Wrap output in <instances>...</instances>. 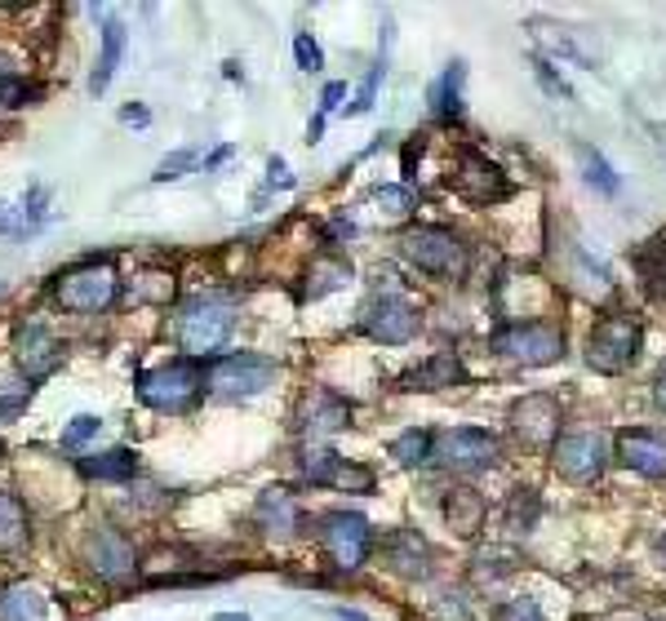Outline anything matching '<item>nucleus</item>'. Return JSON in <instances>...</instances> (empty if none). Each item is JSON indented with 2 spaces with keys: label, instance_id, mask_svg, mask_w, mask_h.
Masks as SVG:
<instances>
[{
  "label": "nucleus",
  "instance_id": "obj_39",
  "mask_svg": "<svg viewBox=\"0 0 666 621\" xmlns=\"http://www.w3.org/2000/svg\"><path fill=\"white\" fill-rule=\"evenodd\" d=\"M32 400V387L23 382H0V422H14Z\"/></svg>",
  "mask_w": 666,
  "mask_h": 621
},
{
  "label": "nucleus",
  "instance_id": "obj_23",
  "mask_svg": "<svg viewBox=\"0 0 666 621\" xmlns=\"http://www.w3.org/2000/svg\"><path fill=\"white\" fill-rule=\"evenodd\" d=\"M120 58H125V23L120 19H107L103 23V54H99V67L90 76V94H107V84L116 80L120 71Z\"/></svg>",
  "mask_w": 666,
  "mask_h": 621
},
{
  "label": "nucleus",
  "instance_id": "obj_49",
  "mask_svg": "<svg viewBox=\"0 0 666 621\" xmlns=\"http://www.w3.org/2000/svg\"><path fill=\"white\" fill-rule=\"evenodd\" d=\"M231 156H236V147H218V151H214V156L205 160V169H218V164H227Z\"/></svg>",
  "mask_w": 666,
  "mask_h": 621
},
{
  "label": "nucleus",
  "instance_id": "obj_29",
  "mask_svg": "<svg viewBox=\"0 0 666 621\" xmlns=\"http://www.w3.org/2000/svg\"><path fill=\"white\" fill-rule=\"evenodd\" d=\"M27 542V510L14 493H0V551H14Z\"/></svg>",
  "mask_w": 666,
  "mask_h": 621
},
{
  "label": "nucleus",
  "instance_id": "obj_32",
  "mask_svg": "<svg viewBox=\"0 0 666 621\" xmlns=\"http://www.w3.org/2000/svg\"><path fill=\"white\" fill-rule=\"evenodd\" d=\"M533 36H538V41H542V45H547L551 54H560V58H573V62H587V67L596 62V58H587V54H582V49L573 45V36H569L564 27H555V23H533Z\"/></svg>",
  "mask_w": 666,
  "mask_h": 621
},
{
  "label": "nucleus",
  "instance_id": "obj_18",
  "mask_svg": "<svg viewBox=\"0 0 666 621\" xmlns=\"http://www.w3.org/2000/svg\"><path fill=\"white\" fill-rule=\"evenodd\" d=\"M0 621H54V603L41 586L14 582L5 595H0Z\"/></svg>",
  "mask_w": 666,
  "mask_h": 621
},
{
  "label": "nucleus",
  "instance_id": "obj_7",
  "mask_svg": "<svg viewBox=\"0 0 666 621\" xmlns=\"http://www.w3.org/2000/svg\"><path fill=\"white\" fill-rule=\"evenodd\" d=\"M54 298L62 302V311H76V315L103 311V307L116 298V272H112V262H85V266H76V272L58 276Z\"/></svg>",
  "mask_w": 666,
  "mask_h": 621
},
{
  "label": "nucleus",
  "instance_id": "obj_35",
  "mask_svg": "<svg viewBox=\"0 0 666 621\" xmlns=\"http://www.w3.org/2000/svg\"><path fill=\"white\" fill-rule=\"evenodd\" d=\"M99 430H103V417H94V413H80V417H71V422H67V430H62V449H67V453L85 449V444H90Z\"/></svg>",
  "mask_w": 666,
  "mask_h": 621
},
{
  "label": "nucleus",
  "instance_id": "obj_8",
  "mask_svg": "<svg viewBox=\"0 0 666 621\" xmlns=\"http://www.w3.org/2000/svg\"><path fill=\"white\" fill-rule=\"evenodd\" d=\"M320 542L329 551V560L338 564L343 573H356L365 560H369V542H374V532H369V519L365 515H352V510H329L320 519Z\"/></svg>",
  "mask_w": 666,
  "mask_h": 621
},
{
  "label": "nucleus",
  "instance_id": "obj_3",
  "mask_svg": "<svg viewBox=\"0 0 666 621\" xmlns=\"http://www.w3.org/2000/svg\"><path fill=\"white\" fill-rule=\"evenodd\" d=\"M280 365L272 355H254V350H236V355H218V360L205 369V382L218 400H244V395H259L276 382Z\"/></svg>",
  "mask_w": 666,
  "mask_h": 621
},
{
  "label": "nucleus",
  "instance_id": "obj_46",
  "mask_svg": "<svg viewBox=\"0 0 666 621\" xmlns=\"http://www.w3.org/2000/svg\"><path fill=\"white\" fill-rule=\"evenodd\" d=\"M267 173H272V177H267L272 187H285V192L294 187V173H289V164H285L280 156H272V160H267Z\"/></svg>",
  "mask_w": 666,
  "mask_h": 621
},
{
  "label": "nucleus",
  "instance_id": "obj_45",
  "mask_svg": "<svg viewBox=\"0 0 666 621\" xmlns=\"http://www.w3.org/2000/svg\"><path fill=\"white\" fill-rule=\"evenodd\" d=\"M343 99H347V84H343V80H333V84H324V94H320V116H329V112H338V107H343Z\"/></svg>",
  "mask_w": 666,
  "mask_h": 621
},
{
  "label": "nucleus",
  "instance_id": "obj_34",
  "mask_svg": "<svg viewBox=\"0 0 666 621\" xmlns=\"http://www.w3.org/2000/svg\"><path fill=\"white\" fill-rule=\"evenodd\" d=\"M338 453L333 449H307L302 453V475L311 480V484H333V471H338Z\"/></svg>",
  "mask_w": 666,
  "mask_h": 621
},
{
  "label": "nucleus",
  "instance_id": "obj_19",
  "mask_svg": "<svg viewBox=\"0 0 666 621\" xmlns=\"http://www.w3.org/2000/svg\"><path fill=\"white\" fill-rule=\"evenodd\" d=\"M458 382H467L462 360L453 350H436L423 369H413L404 378V391H445V387H458Z\"/></svg>",
  "mask_w": 666,
  "mask_h": 621
},
{
  "label": "nucleus",
  "instance_id": "obj_54",
  "mask_svg": "<svg viewBox=\"0 0 666 621\" xmlns=\"http://www.w3.org/2000/svg\"><path fill=\"white\" fill-rule=\"evenodd\" d=\"M0 298H5V285H0Z\"/></svg>",
  "mask_w": 666,
  "mask_h": 621
},
{
  "label": "nucleus",
  "instance_id": "obj_25",
  "mask_svg": "<svg viewBox=\"0 0 666 621\" xmlns=\"http://www.w3.org/2000/svg\"><path fill=\"white\" fill-rule=\"evenodd\" d=\"M80 471L90 480H107V484H125L138 475V453L134 449H107L94 458H80Z\"/></svg>",
  "mask_w": 666,
  "mask_h": 621
},
{
  "label": "nucleus",
  "instance_id": "obj_50",
  "mask_svg": "<svg viewBox=\"0 0 666 621\" xmlns=\"http://www.w3.org/2000/svg\"><path fill=\"white\" fill-rule=\"evenodd\" d=\"M653 395H657V404H662V409H666V365H662V369H657V391H653Z\"/></svg>",
  "mask_w": 666,
  "mask_h": 621
},
{
  "label": "nucleus",
  "instance_id": "obj_40",
  "mask_svg": "<svg viewBox=\"0 0 666 621\" xmlns=\"http://www.w3.org/2000/svg\"><path fill=\"white\" fill-rule=\"evenodd\" d=\"M374 200L382 205V214H387V218H404V214L413 209L409 187H378V192H374Z\"/></svg>",
  "mask_w": 666,
  "mask_h": 621
},
{
  "label": "nucleus",
  "instance_id": "obj_24",
  "mask_svg": "<svg viewBox=\"0 0 666 621\" xmlns=\"http://www.w3.org/2000/svg\"><path fill=\"white\" fill-rule=\"evenodd\" d=\"M352 280V262L347 257H338V253H320L311 266H307V298L315 302V298H324V294H333V289H343Z\"/></svg>",
  "mask_w": 666,
  "mask_h": 621
},
{
  "label": "nucleus",
  "instance_id": "obj_27",
  "mask_svg": "<svg viewBox=\"0 0 666 621\" xmlns=\"http://www.w3.org/2000/svg\"><path fill=\"white\" fill-rule=\"evenodd\" d=\"M573 156H577V169H582V177L600 192V196H618L622 192V183H618V173H613V164L592 147V142H573Z\"/></svg>",
  "mask_w": 666,
  "mask_h": 621
},
{
  "label": "nucleus",
  "instance_id": "obj_10",
  "mask_svg": "<svg viewBox=\"0 0 666 621\" xmlns=\"http://www.w3.org/2000/svg\"><path fill=\"white\" fill-rule=\"evenodd\" d=\"M605 435L596 430H564L555 444H551V462L564 480L573 484H596L600 471H605Z\"/></svg>",
  "mask_w": 666,
  "mask_h": 621
},
{
  "label": "nucleus",
  "instance_id": "obj_4",
  "mask_svg": "<svg viewBox=\"0 0 666 621\" xmlns=\"http://www.w3.org/2000/svg\"><path fill=\"white\" fill-rule=\"evenodd\" d=\"M640 342H644V329L635 324V315H622V311H613V315H605L596 329H592V337H587V365L596 369V373H627L631 365H635V355H640Z\"/></svg>",
  "mask_w": 666,
  "mask_h": 621
},
{
  "label": "nucleus",
  "instance_id": "obj_36",
  "mask_svg": "<svg viewBox=\"0 0 666 621\" xmlns=\"http://www.w3.org/2000/svg\"><path fill=\"white\" fill-rule=\"evenodd\" d=\"M378 475L369 467H356V462H338V471H333V488H347V493H374Z\"/></svg>",
  "mask_w": 666,
  "mask_h": 621
},
{
  "label": "nucleus",
  "instance_id": "obj_31",
  "mask_svg": "<svg viewBox=\"0 0 666 621\" xmlns=\"http://www.w3.org/2000/svg\"><path fill=\"white\" fill-rule=\"evenodd\" d=\"M538 515H542V497H538V488H516V493H512V502H507V524H512L516 532H529V528L538 524Z\"/></svg>",
  "mask_w": 666,
  "mask_h": 621
},
{
  "label": "nucleus",
  "instance_id": "obj_12",
  "mask_svg": "<svg viewBox=\"0 0 666 621\" xmlns=\"http://www.w3.org/2000/svg\"><path fill=\"white\" fill-rule=\"evenodd\" d=\"M14 360H19L23 378H27V387H32V382H45V378L62 365V342H58L54 329H45L41 320H27V324L14 329Z\"/></svg>",
  "mask_w": 666,
  "mask_h": 621
},
{
  "label": "nucleus",
  "instance_id": "obj_2",
  "mask_svg": "<svg viewBox=\"0 0 666 621\" xmlns=\"http://www.w3.org/2000/svg\"><path fill=\"white\" fill-rule=\"evenodd\" d=\"M236 329V307L227 298H214V294H200L192 298L183 311H179V346L192 355H214L227 346Z\"/></svg>",
  "mask_w": 666,
  "mask_h": 621
},
{
  "label": "nucleus",
  "instance_id": "obj_38",
  "mask_svg": "<svg viewBox=\"0 0 666 621\" xmlns=\"http://www.w3.org/2000/svg\"><path fill=\"white\" fill-rule=\"evenodd\" d=\"M382 76H387V62H374V67H369V76H365V80H360V89H356V103L347 107V116H365V112H374Z\"/></svg>",
  "mask_w": 666,
  "mask_h": 621
},
{
  "label": "nucleus",
  "instance_id": "obj_1",
  "mask_svg": "<svg viewBox=\"0 0 666 621\" xmlns=\"http://www.w3.org/2000/svg\"><path fill=\"white\" fill-rule=\"evenodd\" d=\"M138 400L156 413H187L196 404V395L205 391V369L196 360H170L160 369L138 373Z\"/></svg>",
  "mask_w": 666,
  "mask_h": 621
},
{
  "label": "nucleus",
  "instance_id": "obj_16",
  "mask_svg": "<svg viewBox=\"0 0 666 621\" xmlns=\"http://www.w3.org/2000/svg\"><path fill=\"white\" fill-rule=\"evenodd\" d=\"M618 458L635 475L662 480L666 475V435H657V430H622L618 435Z\"/></svg>",
  "mask_w": 666,
  "mask_h": 621
},
{
  "label": "nucleus",
  "instance_id": "obj_17",
  "mask_svg": "<svg viewBox=\"0 0 666 621\" xmlns=\"http://www.w3.org/2000/svg\"><path fill=\"white\" fill-rule=\"evenodd\" d=\"M49 187H32L23 200H0V235L27 240L49 222Z\"/></svg>",
  "mask_w": 666,
  "mask_h": 621
},
{
  "label": "nucleus",
  "instance_id": "obj_11",
  "mask_svg": "<svg viewBox=\"0 0 666 621\" xmlns=\"http://www.w3.org/2000/svg\"><path fill=\"white\" fill-rule=\"evenodd\" d=\"M453 187L462 200L471 205H497V200H507L512 196V183H507V173L497 169L489 156L462 147L458 151V164H453Z\"/></svg>",
  "mask_w": 666,
  "mask_h": 621
},
{
  "label": "nucleus",
  "instance_id": "obj_21",
  "mask_svg": "<svg viewBox=\"0 0 666 621\" xmlns=\"http://www.w3.org/2000/svg\"><path fill=\"white\" fill-rule=\"evenodd\" d=\"M352 422V404L338 400L333 391H311L307 409H302V430L311 435H329V430H343Z\"/></svg>",
  "mask_w": 666,
  "mask_h": 621
},
{
  "label": "nucleus",
  "instance_id": "obj_33",
  "mask_svg": "<svg viewBox=\"0 0 666 621\" xmlns=\"http://www.w3.org/2000/svg\"><path fill=\"white\" fill-rule=\"evenodd\" d=\"M200 164V151L196 147H179V151H170L160 164H156V173H151V183H174V177H183V173H192Z\"/></svg>",
  "mask_w": 666,
  "mask_h": 621
},
{
  "label": "nucleus",
  "instance_id": "obj_42",
  "mask_svg": "<svg viewBox=\"0 0 666 621\" xmlns=\"http://www.w3.org/2000/svg\"><path fill=\"white\" fill-rule=\"evenodd\" d=\"M294 58H298L302 71H320V67H324V49L311 41V32H298V36H294Z\"/></svg>",
  "mask_w": 666,
  "mask_h": 621
},
{
  "label": "nucleus",
  "instance_id": "obj_44",
  "mask_svg": "<svg viewBox=\"0 0 666 621\" xmlns=\"http://www.w3.org/2000/svg\"><path fill=\"white\" fill-rule=\"evenodd\" d=\"M418 156H423V138H409L404 142V156H400V173H404V183H413V169H418Z\"/></svg>",
  "mask_w": 666,
  "mask_h": 621
},
{
  "label": "nucleus",
  "instance_id": "obj_13",
  "mask_svg": "<svg viewBox=\"0 0 666 621\" xmlns=\"http://www.w3.org/2000/svg\"><path fill=\"white\" fill-rule=\"evenodd\" d=\"M365 333L374 337V342H382V346H404L413 333H418V307H413L409 298H400V294H382V298H374L369 307H365Z\"/></svg>",
  "mask_w": 666,
  "mask_h": 621
},
{
  "label": "nucleus",
  "instance_id": "obj_37",
  "mask_svg": "<svg viewBox=\"0 0 666 621\" xmlns=\"http://www.w3.org/2000/svg\"><path fill=\"white\" fill-rule=\"evenodd\" d=\"M533 76H538V84L547 89V94H551L555 103H573V84L555 71V62H551V58H533Z\"/></svg>",
  "mask_w": 666,
  "mask_h": 621
},
{
  "label": "nucleus",
  "instance_id": "obj_52",
  "mask_svg": "<svg viewBox=\"0 0 666 621\" xmlns=\"http://www.w3.org/2000/svg\"><path fill=\"white\" fill-rule=\"evenodd\" d=\"M209 621H254L249 612H218V617H209Z\"/></svg>",
  "mask_w": 666,
  "mask_h": 621
},
{
  "label": "nucleus",
  "instance_id": "obj_15",
  "mask_svg": "<svg viewBox=\"0 0 666 621\" xmlns=\"http://www.w3.org/2000/svg\"><path fill=\"white\" fill-rule=\"evenodd\" d=\"M85 560H90V568H94L103 582H112V586L129 582L134 568H138V564H134V547L120 538V532H112V528H94V532H90Z\"/></svg>",
  "mask_w": 666,
  "mask_h": 621
},
{
  "label": "nucleus",
  "instance_id": "obj_43",
  "mask_svg": "<svg viewBox=\"0 0 666 621\" xmlns=\"http://www.w3.org/2000/svg\"><path fill=\"white\" fill-rule=\"evenodd\" d=\"M493 621H542V612H538L533 599H507L503 608L493 612Z\"/></svg>",
  "mask_w": 666,
  "mask_h": 621
},
{
  "label": "nucleus",
  "instance_id": "obj_5",
  "mask_svg": "<svg viewBox=\"0 0 666 621\" xmlns=\"http://www.w3.org/2000/svg\"><path fill=\"white\" fill-rule=\"evenodd\" d=\"M400 253L404 262H413L427 276H458L467 266V249L449 227H413L400 235Z\"/></svg>",
  "mask_w": 666,
  "mask_h": 621
},
{
  "label": "nucleus",
  "instance_id": "obj_26",
  "mask_svg": "<svg viewBox=\"0 0 666 621\" xmlns=\"http://www.w3.org/2000/svg\"><path fill=\"white\" fill-rule=\"evenodd\" d=\"M259 524L263 528H272V532H294L298 528V506H294V493L289 488H267L263 497H259Z\"/></svg>",
  "mask_w": 666,
  "mask_h": 621
},
{
  "label": "nucleus",
  "instance_id": "obj_9",
  "mask_svg": "<svg viewBox=\"0 0 666 621\" xmlns=\"http://www.w3.org/2000/svg\"><path fill=\"white\" fill-rule=\"evenodd\" d=\"M432 458L445 467V471H458V475H471V471H484L497 462V439L480 426H458V430H445L436 435V449Z\"/></svg>",
  "mask_w": 666,
  "mask_h": 621
},
{
  "label": "nucleus",
  "instance_id": "obj_14",
  "mask_svg": "<svg viewBox=\"0 0 666 621\" xmlns=\"http://www.w3.org/2000/svg\"><path fill=\"white\" fill-rule=\"evenodd\" d=\"M512 426L516 435L529 444V449H547V444L560 439V404L555 395H525L512 409Z\"/></svg>",
  "mask_w": 666,
  "mask_h": 621
},
{
  "label": "nucleus",
  "instance_id": "obj_51",
  "mask_svg": "<svg viewBox=\"0 0 666 621\" xmlns=\"http://www.w3.org/2000/svg\"><path fill=\"white\" fill-rule=\"evenodd\" d=\"M333 617H338V621H369V617H365V612H356V608H338Z\"/></svg>",
  "mask_w": 666,
  "mask_h": 621
},
{
  "label": "nucleus",
  "instance_id": "obj_48",
  "mask_svg": "<svg viewBox=\"0 0 666 621\" xmlns=\"http://www.w3.org/2000/svg\"><path fill=\"white\" fill-rule=\"evenodd\" d=\"M19 80V71H14V62L5 58V54H0V89H5V84H14Z\"/></svg>",
  "mask_w": 666,
  "mask_h": 621
},
{
  "label": "nucleus",
  "instance_id": "obj_20",
  "mask_svg": "<svg viewBox=\"0 0 666 621\" xmlns=\"http://www.w3.org/2000/svg\"><path fill=\"white\" fill-rule=\"evenodd\" d=\"M387 560H391V568L400 577H427L432 573L427 542L418 538V532H409V528H400V532H391V538H387Z\"/></svg>",
  "mask_w": 666,
  "mask_h": 621
},
{
  "label": "nucleus",
  "instance_id": "obj_53",
  "mask_svg": "<svg viewBox=\"0 0 666 621\" xmlns=\"http://www.w3.org/2000/svg\"><path fill=\"white\" fill-rule=\"evenodd\" d=\"M653 551H657V560L666 564V532H662V538H657V547H653Z\"/></svg>",
  "mask_w": 666,
  "mask_h": 621
},
{
  "label": "nucleus",
  "instance_id": "obj_22",
  "mask_svg": "<svg viewBox=\"0 0 666 621\" xmlns=\"http://www.w3.org/2000/svg\"><path fill=\"white\" fill-rule=\"evenodd\" d=\"M484 515H489V506L475 488H449L445 493V519H449V528L458 532V538H475V532L484 528Z\"/></svg>",
  "mask_w": 666,
  "mask_h": 621
},
{
  "label": "nucleus",
  "instance_id": "obj_47",
  "mask_svg": "<svg viewBox=\"0 0 666 621\" xmlns=\"http://www.w3.org/2000/svg\"><path fill=\"white\" fill-rule=\"evenodd\" d=\"M120 120H125V125H138V129H142V125H151V112H147L142 103H129V107H120Z\"/></svg>",
  "mask_w": 666,
  "mask_h": 621
},
{
  "label": "nucleus",
  "instance_id": "obj_55",
  "mask_svg": "<svg viewBox=\"0 0 666 621\" xmlns=\"http://www.w3.org/2000/svg\"><path fill=\"white\" fill-rule=\"evenodd\" d=\"M0 453H5V449H0Z\"/></svg>",
  "mask_w": 666,
  "mask_h": 621
},
{
  "label": "nucleus",
  "instance_id": "obj_28",
  "mask_svg": "<svg viewBox=\"0 0 666 621\" xmlns=\"http://www.w3.org/2000/svg\"><path fill=\"white\" fill-rule=\"evenodd\" d=\"M462 80H467V67H462V62H449V71L436 80V89H432V112H436V120H458V116H462Z\"/></svg>",
  "mask_w": 666,
  "mask_h": 621
},
{
  "label": "nucleus",
  "instance_id": "obj_30",
  "mask_svg": "<svg viewBox=\"0 0 666 621\" xmlns=\"http://www.w3.org/2000/svg\"><path fill=\"white\" fill-rule=\"evenodd\" d=\"M432 449H436V435H432V430H418V426L391 439V458H395L400 467H423V462L432 458Z\"/></svg>",
  "mask_w": 666,
  "mask_h": 621
},
{
  "label": "nucleus",
  "instance_id": "obj_41",
  "mask_svg": "<svg viewBox=\"0 0 666 621\" xmlns=\"http://www.w3.org/2000/svg\"><path fill=\"white\" fill-rule=\"evenodd\" d=\"M516 568V555L512 551H484L480 560H475V577L484 582V577H503V573H512Z\"/></svg>",
  "mask_w": 666,
  "mask_h": 621
},
{
  "label": "nucleus",
  "instance_id": "obj_6",
  "mask_svg": "<svg viewBox=\"0 0 666 621\" xmlns=\"http://www.w3.org/2000/svg\"><path fill=\"white\" fill-rule=\"evenodd\" d=\"M493 350L507 355V360H516V365H525V369H542V365H555L564 355V329L547 324V320L507 324L493 337Z\"/></svg>",
  "mask_w": 666,
  "mask_h": 621
}]
</instances>
